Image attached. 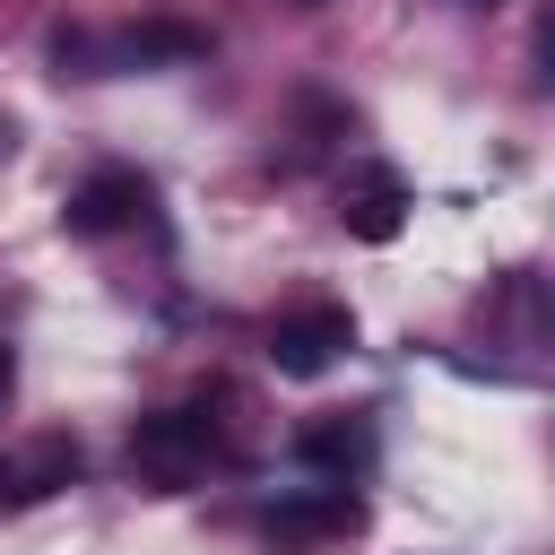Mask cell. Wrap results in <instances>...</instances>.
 <instances>
[{"label": "cell", "mask_w": 555, "mask_h": 555, "mask_svg": "<svg viewBox=\"0 0 555 555\" xmlns=\"http://www.w3.org/2000/svg\"><path fill=\"white\" fill-rule=\"evenodd\" d=\"M9 390H17V356L0 347V408H9Z\"/></svg>", "instance_id": "9"}, {"label": "cell", "mask_w": 555, "mask_h": 555, "mask_svg": "<svg viewBox=\"0 0 555 555\" xmlns=\"http://www.w3.org/2000/svg\"><path fill=\"white\" fill-rule=\"evenodd\" d=\"M208 416L199 408H156V416H139L130 425V468L147 477V486H182L199 460H208Z\"/></svg>", "instance_id": "1"}, {"label": "cell", "mask_w": 555, "mask_h": 555, "mask_svg": "<svg viewBox=\"0 0 555 555\" xmlns=\"http://www.w3.org/2000/svg\"><path fill=\"white\" fill-rule=\"evenodd\" d=\"M364 425H312L304 434V460H321V468H364Z\"/></svg>", "instance_id": "7"}, {"label": "cell", "mask_w": 555, "mask_h": 555, "mask_svg": "<svg viewBox=\"0 0 555 555\" xmlns=\"http://www.w3.org/2000/svg\"><path fill=\"white\" fill-rule=\"evenodd\" d=\"M147 208V182L139 173H121V165H104V173H87L78 191H69V234H113V225H130Z\"/></svg>", "instance_id": "4"}, {"label": "cell", "mask_w": 555, "mask_h": 555, "mask_svg": "<svg viewBox=\"0 0 555 555\" xmlns=\"http://www.w3.org/2000/svg\"><path fill=\"white\" fill-rule=\"evenodd\" d=\"M338 217H347L356 243H390V234L408 225V182H399L390 165H364V173L347 182V208H338Z\"/></svg>", "instance_id": "5"}, {"label": "cell", "mask_w": 555, "mask_h": 555, "mask_svg": "<svg viewBox=\"0 0 555 555\" xmlns=\"http://www.w3.org/2000/svg\"><path fill=\"white\" fill-rule=\"evenodd\" d=\"M9 139H17V130H9V121H0V156H9Z\"/></svg>", "instance_id": "10"}, {"label": "cell", "mask_w": 555, "mask_h": 555, "mask_svg": "<svg viewBox=\"0 0 555 555\" xmlns=\"http://www.w3.org/2000/svg\"><path fill=\"white\" fill-rule=\"evenodd\" d=\"M347 347H356V321H347V304H304V312H286V321L269 330V364H278L286 382H312V373H330Z\"/></svg>", "instance_id": "2"}, {"label": "cell", "mask_w": 555, "mask_h": 555, "mask_svg": "<svg viewBox=\"0 0 555 555\" xmlns=\"http://www.w3.org/2000/svg\"><path fill=\"white\" fill-rule=\"evenodd\" d=\"M468 9H494V0H468Z\"/></svg>", "instance_id": "11"}, {"label": "cell", "mask_w": 555, "mask_h": 555, "mask_svg": "<svg viewBox=\"0 0 555 555\" xmlns=\"http://www.w3.org/2000/svg\"><path fill=\"white\" fill-rule=\"evenodd\" d=\"M347 520H356L347 494H330V503H286V512H269V538H312V529H347Z\"/></svg>", "instance_id": "6"}, {"label": "cell", "mask_w": 555, "mask_h": 555, "mask_svg": "<svg viewBox=\"0 0 555 555\" xmlns=\"http://www.w3.org/2000/svg\"><path fill=\"white\" fill-rule=\"evenodd\" d=\"M78 442L69 434H35L26 451H0V503H43L61 486H78Z\"/></svg>", "instance_id": "3"}, {"label": "cell", "mask_w": 555, "mask_h": 555, "mask_svg": "<svg viewBox=\"0 0 555 555\" xmlns=\"http://www.w3.org/2000/svg\"><path fill=\"white\" fill-rule=\"evenodd\" d=\"M191 52H199L191 26H147V35H130V61H191Z\"/></svg>", "instance_id": "8"}]
</instances>
